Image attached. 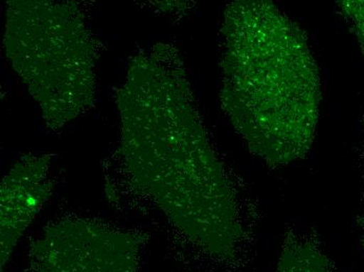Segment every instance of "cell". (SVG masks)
Segmentation results:
<instances>
[{
	"mask_svg": "<svg viewBox=\"0 0 364 272\" xmlns=\"http://www.w3.org/2000/svg\"><path fill=\"white\" fill-rule=\"evenodd\" d=\"M346 15L353 24L364 52V1L343 2Z\"/></svg>",
	"mask_w": 364,
	"mask_h": 272,
	"instance_id": "8992f818",
	"label": "cell"
},
{
	"mask_svg": "<svg viewBox=\"0 0 364 272\" xmlns=\"http://www.w3.org/2000/svg\"><path fill=\"white\" fill-rule=\"evenodd\" d=\"M277 272H332L327 259L309 243L292 242L285 246Z\"/></svg>",
	"mask_w": 364,
	"mask_h": 272,
	"instance_id": "5b68a950",
	"label": "cell"
},
{
	"mask_svg": "<svg viewBox=\"0 0 364 272\" xmlns=\"http://www.w3.org/2000/svg\"><path fill=\"white\" fill-rule=\"evenodd\" d=\"M149 121L127 114L123 156L131 183L197 246L232 256L241 227L236 202L193 107L181 68L155 65ZM124 108V107H123Z\"/></svg>",
	"mask_w": 364,
	"mask_h": 272,
	"instance_id": "7a4b0ae2",
	"label": "cell"
},
{
	"mask_svg": "<svg viewBox=\"0 0 364 272\" xmlns=\"http://www.w3.org/2000/svg\"><path fill=\"white\" fill-rule=\"evenodd\" d=\"M50 185L48 163L43 159L23 161L15 165L1 185V269L44 201Z\"/></svg>",
	"mask_w": 364,
	"mask_h": 272,
	"instance_id": "277c9868",
	"label": "cell"
},
{
	"mask_svg": "<svg viewBox=\"0 0 364 272\" xmlns=\"http://www.w3.org/2000/svg\"><path fill=\"white\" fill-rule=\"evenodd\" d=\"M143 239L84 221L48 229L32 247L28 272H137Z\"/></svg>",
	"mask_w": 364,
	"mask_h": 272,
	"instance_id": "3957f363",
	"label": "cell"
},
{
	"mask_svg": "<svg viewBox=\"0 0 364 272\" xmlns=\"http://www.w3.org/2000/svg\"><path fill=\"white\" fill-rule=\"evenodd\" d=\"M222 102L257 156L286 165L309 151L318 119L316 62L299 26L268 1L226 13Z\"/></svg>",
	"mask_w": 364,
	"mask_h": 272,
	"instance_id": "6da1fadb",
	"label": "cell"
}]
</instances>
